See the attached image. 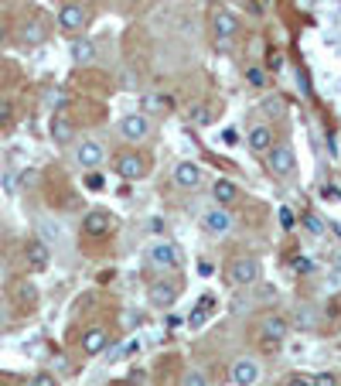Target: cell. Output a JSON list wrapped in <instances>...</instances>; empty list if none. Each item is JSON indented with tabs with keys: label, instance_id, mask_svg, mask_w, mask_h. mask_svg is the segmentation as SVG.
I'll return each instance as SVG.
<instances>
[{
	"label": "cell",
	"instance_id": "cell-1",
	"mask_svg": "<svg viewBox=\"0 0 341 386\" xmlns=\"http://www.w3.org/2000/svg\"><path fill=\"white\" fill-rule=\"evenodd\" d=\"M259 277H263V264L256 257H236L229 264V284L236 288H253Z\"/></svg>",
	"mask_w": 341,
	"mask_h": 386
},
{
	"label": "cell",
	"instance_id": "cell-2",
	"mask_svg": "<svg viewBox=\"0 0 341 386\" xmlns=\"http://www.w3.org/2000/svg\"><path fill=\"white\" fill-rule=\"evenodd\" d=\"M266 168H270L273 178H290L294 168H297V158L287 144H273V151L266 154Z\"/></svg>",
	"mask_w": 341,
	"mask_h": 386
},
{
	"label": "cell",
	"instance_id": "cell-3",
	"mask_svg": "<svg viewBox=\"0 0 341 386\" xmlns=\"http://www.w3.org/2000/svg\"><path fill=\"white\" fill-rule=\"evenodd\" d=\"M259 335H263L266 345L283 342V339L290 335V318H287V314H276V311L263 314V318H259Z\"/></svg>",
	"mask_w": 341,
	"mask_h": 386
},
{
	"label": "cell",
	"instance_id": "cell-4",
	"mask_svg": "<svg viewBox=\"0 0 341 386\" xmlns=\"http://www.w3.org/2000/svg\"><path fill=\"white\" fill-rule=\"evenodd\" d=\"M85 24H89V10H85L82 3H76V0H72V3H62V10H58V28H62L69 38H72V34L79 38V31H82Z\"/></svg>",
	"mask_w": 341,
	"mask_h": 386
},
{
	"label": "cell",
	"instance_id": "cell-5",
	"mask_svg": "<svg viewBox=\"0 0 341 386\" xmlns=\"http://www.w3.org/2000/svg\"><path fill=\"white\" fill-rule=\"evenodd\" d=\"M147 260L154 264V267H161V270H174L177 264H181V250L168 243V239H154L151 246H147Z\"/></svg>",
	"mask_w": 341,
	"mask_h": 386
},
{
	"label": "cell",
	"instance_id": "cell-6",
	"mask_svg": "<svg viewBox=\"0 0 341 386\" xmlns=\"http://www.w3.org/2000/svg\"><path fill=\"white\" fill-rule=\"evenodd\" d=\"M113 168H116V175H120L123 182H140V178L147 175V161H144L140 154H133V151H123V154H116Z\"/></svg>",
	"mask_w": 341,
	"mask_h": 386
},
{
	"label": "cell",
	"instance_id": "cell-7",
	"mask_svg": "<svg viewBox=\"0 0 341 386\" xmlns=\"http://www.w3.org/2000/svg\"><path fill=\"white\" fill-rule=\"evenodd\" d=\"M232 226H236V219H232V212L222 208V205H215V208H208V212L201 215V229H205L208 236H226V233H232Z\"/></svg>",
	"mask_w": 341,
	"mask_h": 386
},
{
	"label": "cell",
	"instance_id": "cell-8",
	"mask_svg": "<svg viewBox=\"0 0 341 386\" xmlns=\"http://www.w3.org/2000/svg\"><path fill=\"white\" fill-rule=\"evenodd\" d=\"M116 130H120L123 140H147V133H151V120H147L144 113H126V116H120Z\"/></svg>",
	"mask_w": 341,
	"mask_h": 386
},
{
	"label": "cell",
	"instance_id": "cell-9",
	"mask_svg": "<svg viewBox=\"0 0 341 386\" xmlns=\"http://www.w3.org/2000/svg\"><path fill=\"white\" fill-rule=\"evenodd\" d=\"M76 161H79V168H85V171H96V168H102V161H106V147H102L99 140H82V144L76 147Z\"/></svg>",
	"mask_w": 341,
	"mask_h": 386
},
{
	"label": "cell",
	"instance_id": "cell-10",
	"mask_svg": "<svg viewBox=\"0 0 341 386\" xmlns=\"http://www.w3.org/2000/svg\"><path fill=\"white\" fill-rule=\"evenodd\" d=\"M212 31H215V38L226 45V41H232L236 38V31H239V21H236V14L232 10H226V7H219L215 14H212Z\"/></svg>",
	"mask_w": 341,
	"mask_h": 386
},
{
	"label": "cell",
	"instance_id": "cell-11",
	"mask_svg": "<svg viewBox=\"0 0 341 386\" xmlns=\"http://www.w3.org/2000/svg\"><path fill=\"white\" fill-rule=\"evenodd\" d=\"M38 239L45 246H65V226L52 215H41L38 219Z\"/></svg>",
	"mask_w": 341,
	"mask_h": 386
},
{
	"label": "cell",
	"instance_id": "cell-12",
	"mask_svg": "<svg viewBox=\"0 0 341 386\" xmlns=\"http://www.w3.org/2000/svg\"><path fill=\"white\" fill-rule=\"evenodd\" d=\"M232 383L236 386H256L259 383V363L250 356H239L232 363Z\"/></svg>",
	"mask_w": 341,
	"mask_h": 386
},
{
	"label": "cell",
	"instance_id": "cell-13",
	"mask_svg": "<svg viewBox=\"0 0 341 386\" xmlns=\"http://www.w3.org/2000/svg\"><path fill=\"white\" fill-rule=\"evenodd\" d=\"M147 301H151L154 308H161V311H170L174 301H177V288H174L170 281H154L151 290H147Z\"/></svg>",
	"mask_w": 341,
	"mask_h": 386
},
{
	"label": "cell",
	"instance_id": "cell-14",
	"mask_svg": "<svg viewBox=\"0 0 341 386\" xmlns=\"http://www.w3.org/2000/svg\"><path fill=\"white\" fill-rule=\"evenodd\" d=\"M109 229H113V215H109L106 208H92V212H85V219H82L85 236H106Z\"/></svg>",
	"mask_w": 341,
	"mask_h": 386
},
{
	"label": "cell",
	"instance_id": "cell-15",
	"mask_svg": "<svg viewBox=\"0 0 341 386\" xmlns=\"http://www.w3.org/2000/svg\"><path fill=\"white\" fill-rule=\"evenodd\" d=\"M318 328V308L314 304H297L290 311V332H314Z\"/></svg>",
	"mask_w": 341,
	"mask_h": 386
},
{
	"label": "cell",
	"instance_id": "cell-16",
	"mask_svg": "<svg viewBox=\"0 0 341 386\" xmlns=\"http://www.w3.org/2000/svg\"><path fill=\"white\" fill-rule=\"evenodd\" d=\"M246 144H250L253 154H270L273 151V127L270 123H256L250 130V137H246Z\"/></svg>",
	"mask_w": 341,
	"mask_h": 386
},
{
	"label": "cell",
	"instance_id": "cell-17",
	"mask_svg": "<svg viewBox=\"0 0 341 386\" xmlns=\"http://www.w3.org/2000/svg\"><path fill=\"white\" fill-rule=\"evenodd\" d=\"M174 185L181 189H198L201 185V168L195 161H177L174 164Z\"/></svg>",
	"mask_w": 341,
	"mask_h": 386
},
{
	"label": "cell",
	"instance_id": "cell-18",
	"mask_svg": "<svg viewBox=\"0 0 341 386\" xmlns=\"http://www.w3.org/2000/svg\"><path fill=\"white\" fill-rule=\"evenodd\" d=\"M106 345H109V332H106V328H99V325L85 328L82 349L89 352V356H99V352H106Z\"/></svg>",
	"mask_w": 341,
	"mask_h": 386
},
{
	"label": "cell",
	"instance_id": "cell-19",
	"mask_svg": "<svg viewBox=\"0 0 341 386\" xmlns=\"http://www.w3.org/2000/svg\"><path fill=\"white\" fill-rule=\"evenodd\" d=\"M48 250H52V246H45L41 239H31V243H28L24 257H28L31 270H48V264H52V253H48Z\"/></svg>",
	"mask_w": 341,
	"mask_h": 386
},
{
	"label": "cell",
	"instance_id": "cell-20",
	"mask_svg": "<svg viewBox=\"0 0 341 386\" xmlns=\"http://www.w3.org/2000/svg\"><path fill=\"white\" fill-rule=\"evenodd\" d=\"M212 198H215L222 208H229V205L239 198V185H236V182H229V178H219V182L212 185Z\"/></svg>",
	"mask_w": 341,
	"mask_h": 386
},
{
	"label": "cell",
	"instance_id": "cell-21",
	"mask_svg": "<svg viewBox=\"0 0 341 386\" xmlns=\"http://www.w3.org/2000/svg\"><path fill=\"white\" fill-rule=\"evenodd\" d=\"M72 137H76L72 120H69L65 113H55V116H52V140H55V144H69Z\"/></svg>",
	"mask_w": 341,
	"mask_h": 386
},
{
	"label": "cell",
	"instance_id": "cell-22",
	"mask_svg": "<svg viewBox=\"0 0 341 386\" xmlns=\"http://www.w3.org/2000/svg\"><path fill=\"white\" fill-rule=\"evenodd\" d=\"M69 55H72V62H76V65H89V62L96 58V45H92L89 38H72Z\"/></svg>",
	"mask_w": 341,
	"mask_h": 386
},
{
	"label": "cell",
	"instance_id": "cell-23",
	"mask_svg": "<svg viewBox=\"0 0 341 386\" xmlns=\"http://www.w3.org/2000/svg\"><path fill=\"white\" fill-rule=\"evenodd\" d=\"M212 308H215V297H198V304H195V311H191V318H188V325L191 328H201L208 318H212Z\"/></svg>",
	"mask_w": 341,
	"mask_h": 386
},
{
	"label": "cell",
	"instance_id": "cell-24",
	"mask_svg": "<svg viewBox=\"0 0 341 386\" xmlns=\"http://www.w3.org/2000/svg\"><path fill=\"white\" fill-rule=\"evenodd\" d=\"M45 34H48V31H45V24H41V21H28V24L21 28V41H24L28 48L41 45V41H45Z\"/></svg>",
	"mask_w": 341,
	"mask_h": 386
},
{
	"label": "cell",
	"instance_id": "cell-25",
	"mask_svg": "<svg viewBox=\"0 0 341 386\" xmlns=\"http://www.w3.org/2000/svg\"><path fill=\"white\" fill-rule=\"evenodd\" d=\"M14 297H17V304H24V308H34V304H38V288H34L31 281H21V284L14 288Z\"/></svg>",
	"mask_w": 341,
	"mask_h": 386
},
{
	"label": "cell",
	"instance_id": "cell-26",
	"mask_svg": "<svg viewBox=\"0 0 341 386\" xmlns=\"http://www.w3.org/2000/svg\"><path fill=\"white\" fill-rule=\"evenodd\" d=\"M181 386H208V373L198 369V366H191V369L181 373Z\"/></svg>",
	"mask_w": 341,
	"mask_h": 386
},
{
	"label": "cell",
	"instance_id": "cell-27",
	"mask_svg": "<svg viewBox=\"0 0 341 386\" xmlns=\"http://www.w3.org/2000/svg\"><path fill=\"white\" fill-rule=\"evenodd\" d=\"M304 222H307V233L311 236H324L328 233V219H321V215H307Z\"/></svg>",
	"mask_w": 341,
	"mask_h": 386
},
{
	"label": "cell",
	"instance_id": "cell-28",
	"mask_svg": "<svg viewBox=\"0 0 341 386\" xmlns=\"http://www.w3.org/2000/svg\"><path fill=\"white\" fill-rule=\"evenodd\" d=\"M276 219H280V226H283L287 233H290V229H297V215H294V212H290L287 205H280V212H276Z\"/></svg>",
	"mask_w": 341,
	"mask_h": 386
},
{
	"label": "cell",
	"instance_id": "cell-29",
	"mask_svg": "<svg viewBox=\"0 0 341 386\" xmlns=\"http://www.w3.org/2000/svg\"><path fill=\"white\" fill-rule=\"evenodd\" d=\"M311 386H341V380H338V373H318L311 380Z\"/></svg>",
	"mask_w": 341,
	"mask_h": 386
},
{
	"label": "cell",
	"instance_id": "cell-30",
	"mask_svg": "<svg viewBox=\"0 0 341 386\" xmlns=\"http://www.w3.org/2000/svg\"><path fill=\"white\" fill-rule=\"evenodd\" d=\"M28 386H58V380H55L52 373H34V376H31V383H28Z\"/></svg>",
	"mask_w": 341,
	"mask_h": 386
},
{
	"label": "cell",
	"instance_id": "cell-31",
	"mask_svg": "<svg viewBox=\"0 0 341 386\" xmlns=\"http://www.w3.org/2000/svg\"><path fill=\"white\" fill-rule=\"evenodd\" d=\"M102 185H106V178H102L99 171H89V175H85V189H92V192H99Z\"/></svg>",
	"mask_w": 341,
	"mask_h": 386
},
{
	"label": "cell",
	"instance_id": "cell-32",
	"mask_svg": "<svg viewBox=\"0 0 341 386\" xmlns=\"http://www.w3.org/2000/svg\"><path fill=\"white\" fill-rule=\"evenodd\" d=\"M246 79H250V86H256V89H263V86H266V72H263V69H250V72H246Z\"/></svg>",
	"mask_w": 341,
	"mask_h": 386
},
{
	"label": "cell",
	"instance_id": "cell-33",
	"mask_svg": "<svg viewBox=\"0 0 341 386\" xmlns=\"http://www.w3.org/2000/svg\"><path fill=\"white\" fill-rule=\"evenodd\" d=\"M198 274H201V277H212V274H215L212 260H198Z\"/></svg>",
	"mask_w": 341,
	"mask_h": 386
},
{
	"label": "cell",
	"instance_id": "cell-34",
	"mask_svg": "<svg viewBox=\"0 0 341 386\" xmlns=\"http://www.w3.org/2000/svg\"><path fill=\"white\" fill-rule=\"evenodd\" d=\"M263 109H266L270 116H280V99H276V96H273V99H266V106H263Z\"/></svg>",
	"mask_w": 341,
	"mask_h": 386
},
{
	"label": "cell",
	"instance_id": "cell-35",
	"mask_svg": "<svg viewBox=\"0 0 341 386\" xmlns=\"http://www.w3.org/2000/svg\"><path fill=\"white\" fill-rule=\"evenodd\" d=\"M10 113H14V106L0 99V123H7V120H10Z\"/></svg>",
	"mask_w": 341,
	"mask_h": 386
},
{
	"label": "cell",
	"instance_id": "cell-36",
	"mask_svg": "<svg viewBox=\"0 0 341 386\" xmlns=\"http://www.w3.org/2000/svg\"><path fill=\"white\" fill-rule=\"evenodd\" d=\"M283 386H311V380H307V376H290Z\"/></svg>",
	"mask_w": 341,
	"mask_h": 386
},
{
	"label": "cell",
	"instance_id": "cell-37",
	"mask_svg": "<svg viewBox=\"0 0 341 386\" xmlns=\"http://www.w3.org/2000/svg\"><path fill=\"white\" fill-rule=\"evenodd\" d=\"M331 229H335V236L341 239V222H331Z\"/></svg>",
	"mask_w": 341,
	"mask_h": 386
},
{
	"label": "cell",
	"instance_id": "cell-38",
	"mask_svg": "<svg viewBox=\"0 0 341 386\" xmlns=\"http://www.w3.org/2000/svg\"><path fill=\"white\" fill-rule=\"evenodd\" d=\"M335 270H338V274H341V253H338V257H335Z\"/></svg>",
	"mask_w": 341,
	"mask_h": 386
},
{
	"label": "cell",
	"instance_id": "cell-39",
	"mask_svg": "<svg viewBox=\"0 0 341 386\" xmlns=\"http://www.w3.org/2000/svg\"><path fill=\"white\" fill-rule=\"evenodd\" d=\"M3 321H7V314H3V308H0V328H3Z\"/></svg>",
	"mask_w": 341,
	"mask_h": 386
},
{
	"label": "cell",
	"instance_id": "cell-40",
	"mask_svg": "<svg viewBox=\"0 0 341 386\" xmlns=\"http://www.w3.org/2000/svg\"><path fill=\"white\" fill-rule=\"evenodd\" d=\"M0 284H3V264H0Z\"/></svg>",
	"mask_w": 341,
	"mask_h": 386
},
{
	"label": "cell",
	"instance_id": "cell-41",
	"mask_svg": "<svg viewBox=\"0 0 341 386\" xmlns=\"http://www.w3.org/2000/svg\"><path fill=\"white\" fill-rule=\"evenodd\" d=\"M0 45H3V28H0Z\"/></svg>",
	"mask_w": 341,
	"mask_h": 386
},
{
	"label": "cell",
	"instance_id": "cell-42",
	"mask_svg": "<svg viewBox=\"0 0 341 386\" xmlns=\"http://www.w3.org/2000/svg\"><path fill=\"white\" fill-rule=\"evenodd\" d=\"M0 83H3V69H0Z\"/></svg>",
	"mask_w": 341,
	"mask_h": 386
}]
</instances>
